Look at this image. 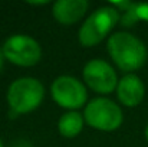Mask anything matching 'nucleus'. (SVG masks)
Wrapping results in <instances>:
<instances>
[{"instance_id": "obj_1", "label": "nucleus", "mask_w": 148, "mask_h": 147, "mask_svg": "<svg viewBox=\"0 0 148 147\" xmlns=\"http://www.w3.org/2000/svg\"><path fill=\"white\" fill-rule=\"evenodd\" d=\"M106 49L116 68L127 74H134L147 62L145 43L130 32H114L106 41Z\"/></svg>"}, {"instance_id": "obj_2", "label": "nucleus", "mask_w": 148, "mask_h": 147, "mask_svg": "<svg viewBox=\"0 0 148 147\" xmlns=\"http://www.w3.org/2000/svg\"><path fill=\"white\" fill-rule=\"evenodd\" d=\"M45 98V85L33 77H20L14 79L6 92L10 117L29 114L40 107Z\"/></svg>"}, {"instance_id": "obj_3", "label": "nucleus", "mask_w": 148, "mask_h": 147, "mask_svg": "<svg viewBox=\"0 0 148 147\" xmlns=\"http://www.w3.org/2000/svg\"><path fill=\"white\" fill-rule=\"evenodd\" d=\"M121 13L111 4L95 9L81 25L78 41L85 48L97 46L109 38L115 26L119 23Z\"/></svg>"}, {"instance_id": "obj_4", "label": "nucleus", "mask_w": 148, "mask_h": 147, "mask_svg": "<svg viewBox=\"0 0 148 147\" xmlns=\"http://www.w3.org/2000/svg\"><path fill=\"white\" fill-rule=\"evenodd\" d=\"M84 120L89 127L98 131L111 133L121 127L124 121V112L115 101L106 97H97L88 101L85 105Z\"/></svg>"}, {"instance_id": "obj_5", "label": "nucleus", "mask_w": 148, "mask_h": 147, "mask_svg": "<svg viewBox=\"0 0 148 147\" xmlns=\"http://www.w3.org/2000/svg\"><path fill=\"white\" fill-rule=\"evenodd\" d=\"M1 50L4 59L16 66H35L42 59V48L39 42L30 35L25 33H16L9 36L4 41Z\"/></svg>"}, {"instance_id": "obj_6", "label": "nucleus", "mask_w": 148, "mask_h": 147, "mask_svg": "<svg viewBox=\"0 0 148 147\" xmlns=\"http://www.w3.org/2000/svg\"><path fill=\"white\" fill-rule=\"evenodd\" d=\"M52 99L68 111H78L88 104L86 85L72 75H60L50 85Z\"/></svg>"}, {"instance_id": "obj_7", "label": "nucleus", "mask_w": 148, "mask_h": 147, "mask_svg": "<svg viewBox=\"0 0 148 147\" xmlns=\"http://www.w3.org/2000/svg\"><path fill=\"white\" fill-rule=\"evenodd\" d=\"M82 79L88 88L99 95H109L116 91L119 78L115 68L103 59H91L82 69Z\"/></svg>"}, {"instance_id": "obj_8", "label": "nucleus", "mask_w": 148, "mask_h": 147, "mask_svg": "<svg viewBox=\"0 0 148 147\" xmlns=\"http://www.w3.org/2000/svg\"><path fill=\"white\" fill-rule=\"evenodd\" d=\"M144 97H145V85L138 75L127 74L119 79L116 87V98L122 105L134 108L143 102Z\"/></svg>"}, {"instance_id": "obj_9", "label": "nucleus", "mask_w": 148, "mask_h": 147, "mask_svg": "<svg viewBox=\"0 0 148 147\" xmlns=\"http://www.w3.org/2000/svg\"><path fill=\"white\" fill-rule=\"evenodd\" d=\"M89 9L86 0H58L52 6L55 20L63 26H72L82 20Z\"/></svg>"}, {"instance_id": "obj_10", "label": "nucleus", "mask_w": 148, "mask_h": 147, "mask_svg": "<svg viewBox=\"0 0 148 147\" xmlns=\"http://www.w3.org/2000/svg\"><path fill=\"white\" fill-rule=\"evenodd\" d=\"M84 126H85L84 114L78 111H66L65 114L60 115L58 121V131L60 136L66 139H73L81 134Z\"/></svg>"}, {"instance_id": "obj_11", "label": "nucleus", "mask_w": 148, "mask_h": 147, "mask_svg": "<svg viewBox=\"0 0 148 147\" xmlns=\"http://www.w3.org/2000/svg\"><path fill=\"white\" fill-rule=\"evenodd\" d=\"M137 22H140V17H138V13H137V3H132L128 10L121 13L119 25L124 26V28H132Z\"/></svg>"}, {"instance_id": "obj_12", "label": "nucleus", "mask_w": 148, "mask_h": 147, "mask_svg": "<svg viewBox=\"0 0 148 147\" xmlns=\"http://www.w3.org/2000/svg\"><path fill=\"white\" fill-rule=\"evenodd\" d=\"M137 13L140 20L148 22V3H137Z\"/></svg>"}, {"instance_id": "obj_13", "label": "nucleus", "mask_w": 148, "mask_h": 147, "mask_svg": "<svg viewBox=\"0 0 148 147\" xmlns=\"http://www.w3.org/2000/svg\"><path fill=\"white\" fill-rule=\"evenodd\" d=\"M12 147H33L29 141H26V140H17L14 144H12Z\"/></svg>"}, {"instance_id": "obj_14", "label": "nucleus", "mask_w": 148, "mask_h": 147, "mask_svg": "<svg viewBox=\"0 0 148 147\" xmlns=\"http://www.w3.org/2000/svg\"><path fill=\"white\" fill-rule=\"evenodd\" d=\"M4 55H3V50H1V48H0V72L3 71V66H4Z\"/></svg>"}, {"instance_id": "obj_15", "label": "nucleus", "mask_w": 148, "mask_h": 147, "mask_svg": "<svg viewBox=\"0 0 148 147\" xmlns=\"http://www.w3.org/2000/svg\"><path fill=\"white\" fill-rule=\"evenodd\" d=\"M145 139H147V141H148V124H147V127H145Z\"/></svg>"}, {"instance_id": "obj_16", "label": "nucleus", "mask_w": 148, "mask_h": 147, "mask_svg": "<svg viewBox=\"0 0 148 147\" xmlns=\"http://www.w3.org/2000/svg\"><path fill=\"white\" fill-rule=\"evenodd\" d=\"M0 147H4V146H3V141H1V139H0Z\"/></svg>"}]
</instances>
